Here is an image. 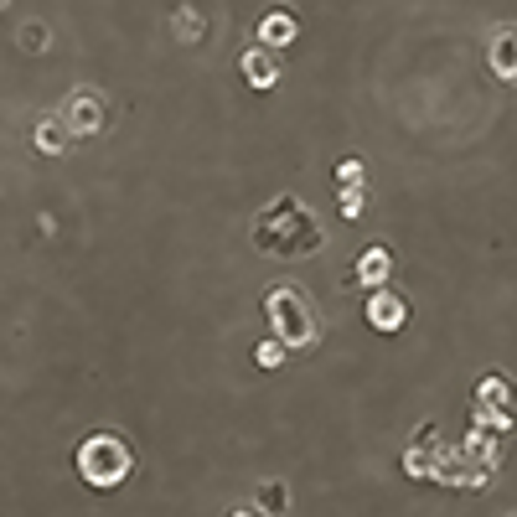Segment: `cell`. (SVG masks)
<instances>
[{
	"label": "cell",
	"mask_w": 517,
	"mask_h": 517,
	"mask_svg": "<svg viewBox=\"0 0 517 517\" xmlns=\"http://www.w3.org/2000/svg\"><path fill=\"white\" fill-rule=\"evenodd\" d=\"M383 275H388V249H368V259H362V280L383 285Z\"/></svg>",
	"instance_id": "cell-10"
},
{
	"label": "cell",
	"mask_w": 517,
	"mask_h": 517,
	"mask_svg": "<svg viewBox=\"0 0 517 517\" xmlns=\"http://www.w3.org/2000/svg\"><path fill=\"white\" fill-rule=\"evenodd\" d=\"M63 119H68V125H73L78 135H94V130H104L109 109H104V99L94 94V88H78L73 104H63Z\"/></svg>",
	"instance_id": "cell-4"
},
{
	"label": "cell",
	"mask_w": 517,
	"mask_h": 517,
	"mask_svg": "<svg viewBox=\"0 0 517 517\" xmlns=\"http://www.w3.org/2000/svg\"><path fill=\"white\" fill-rule=\"evenodd\" d=\"M492 68L497 78H517V26H502L492 37Z\"/></svg>",
	"instance_id": "cell-8"
},
{
	"label": "cell",
	"mask_w": 517,
	"mask_h": 517,
	"mask_svg": "<svg viewBox=\"0 0 517 517\" xmlns=\"http://www.w3.org/2000/svg\"><path fill=\"white\" fill-rule=\"evenodd\" d=\"M512 517H517V512H512Z\"/></svg>",
	"instance_id": "cell-15"
},
{
	"label": "cell",
	"mask_w": 517,
	"mask_h": 517,
	"mask_svg": "<svg viewBox=\"0 0 517 517\" xmlns=\"http://www.w3.org/2000/svg\"><path fill=\"white\" fill-rule=\"evenodd\" d=\"M0 6H6V0H0Z\"/></svg>",
	"instance_id": "cell-14"
},
{
	"label": "cell",
	"mask_w": 517,
	"mask_h": 517,
	"mask_svg": "<svg viewBox=\"0 0 517 517\" xmlns=\"http://www.w3.org/2000/svg\"><path fill=\"white\" fill-rule=\"evenodd\" d=\"M238 517H259V512H238Z\"/></svg>",
	"instance_id": "cell-13"
},
{
	"label": "cell",
	"mask_w": 517,
	"mask_h": 517,
	"mask_svg": "<svg viewBox=\"0 0 517 517\" xmlns=\"http://www.w3.org/2000/svg\"><path fill=\"white\" fill-rule=\"evenodd\" d=\"M78 466H83V476L94 486H114V481H125V471H130V450H125L119 435H88L83 450H78Z\"/></svg>",
	"instance_id": "cell-3"
},
{
	"label": "cell",
	"mask_w": 517,
	"mask_h": 517,
	"mask_svg": "<svg viewBox=\"0 0 517 517\" xmlns=\"http://www.w3.org/2000/svg\"><path fill=\"white\" fill-rule=\"evenodd\" d=\"M176 37L181 42H197L202 37V16L197 11H176Z\"/></svg>",
	"instance_id": "cell-11"
},
{
	"label": "cell",
	"mask_w": 517,
	"mask_h": 517,
	"mask_svg": "<svg viewBox=\"0 0 517 517\" xmlns=\"http://www.w3.org/2000/svg\"><path fill=\"white\" fill-rule=\"evenodd\" d=\"M21 42L32 47V52H37V47H47V26H42V21H32V26H21Z\"/></svg>",
	"instance_id": "cell-12"
},
{
	"label": "cell",
	"mask_w": 517,
	"mask_h": 517,
	"mask_svg": "<svg viewBox=\"0 0 517 517\" xmlns=\"http://www.w3.org/2000/svg\"><path fill=\"white\" fill-rule=\"evenodd\" d=\"M368 321H373L378 331H399V326L409 321V306H404V295H393V290H378V295L368 300Z\"/></svg>",
	"instance_id": "cell-5"
},
{
	"label": "cell",
	"mask_w": 517,
	"mask_h": 517,
	"mask_svg": "<svg viewBox=\"0 0 517 517\" xmlns=\"http://www.w3.org/2000/svg\"><path fill=\"white\" fill-rule=\"evenodd\" d=\"M57 125H63V114H47L42 125H37V145L47 150V156H57V150H68V135H73V130H63V135H57Z\"/></svg>",
	"instance_id": "cell-9"
},
{
	"label": "cell",
	"mask_w": 517,
	"mask_h": 517,
	"mask_svg": "<svg viewBox=\"0 0 517 517\" xmlns=\"http://www.w3.org/2000/svg\"><path fill=\"white\" fill-rule=\"evenodd\" d=\"M243 78H249L254 88H269L280 78V63H275V47H254V52H243Z\"/></svg>",
	"instance_id": "cell-7"
},
{
	"label": "cell",
	"mask_w": 517,
	"mask_h": 517,
	"mask_svg": "<svg viewBox=\"0 0 517 517\" xmlns=\"http://www.w3.org/2000/svg\"><path fill=\"white\" fill-rule=\"evenodd\" d=\"M295 32H300V26H295V11H285V6H275V11H264V21H259V42L264 47H285V42H295Z\"/></svg>",
	"instance_id": "cell-6"
},
{
	"label": "cell",
	"mask_w": 517,
	"mask_h": 517,
	"mask_svg": "<svg viewBox=\"0 0 517 517\" xmlns=\"http://www.w3.org/2000/svg\"><path fill=\"white\" fill-rule=\"evenodd\" d=\"M259 243L275 249V254H311V249H321V228H316V218L306 207L285 197L259 218Z\"/></svg>",
	"instance_id": "cell-1"
},
{
	"label": "cell",
	"mask_w": 517,
	"mask_h": 517,
	"mask_svg": "<svg viewBox=\"0 0 517 517\" xmlns=\"http://www.w3.org/2000/svg\"><path fill=\"white\" fill-rule=\"evenodd\" d=\"M269 306V326H275V342L285 347H306L316 337V311H311V300L300 295V290H275L264 300Z\"/></svg>",
	"instance_id": "cell-2"
}]
</instances>
